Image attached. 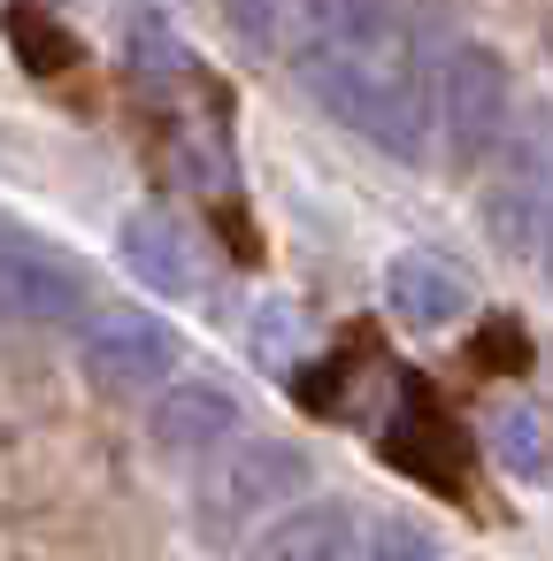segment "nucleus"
<instances>
[{"label": "nucleus", "instance_id": "nucleus-1", "mask_svg": "<svg viewBox=\"0 0 553 561\" xmlns=\"http://www.w3.org/2000/svg\"><path fill=\"white\" fill-rule=\"evenodd\" d=\"M285 55L300 93L392 162L430 154V70L400 0H292Z\"/></svg>", "mask_w": 553, "mask_h": 561}, {"label": "nucleus", "instance_id": "nucleus-2", "mask_svg": "<svg viewBox=\"0 0 553 561\" xmlns=\"http://www.w3.org/2000/svg\"><path fill=\"white\" fill-rule=\"evenodd\" d=\"M315 484V461L292 446V438H277V431H262V438H231L223 454H208L200 469H193V523H200V538H246L254 523H269L285 500H300Z\"/></svg>", "mask_w": 553, "mask_h": 561}, {"label": "nucleus", "instance_id": "nucleus-3", "mask_svg": "<svg viewBox=\"0 0 553 561\" xmlns=\"http://www.w3.org/2000/svg\"><path fill=\"white\" fill-rule=\"evenodd\" d=\"M545 224H553V101H530L484 154V231L499 254L538 262Z\"/></svg>", "mask_w": 553, "mask_h": 561}, {"label": "nucleus", "instance_id": "nucleus-4", "mask_svg": "<svg viewBox=\"0 0 553 561\" xmlns=\"http://www.w3.org/2000/svg\"><path fill=\"white\" fill-rule=\"evenodd\" d=\"M423 85H430V131H438V147H446V170H484L492 139H499L507 116H515L499 47H484V39H446L438 78H423Z\"/></svg>", "mask_w": 553, "mask_h": 561}, {"label": "nucleus", "instance_id": "nucleus-5", "mask_svg": "<svg viewBox=\"0 0 553 561\" xmlns=\"http://www.w3.org/2000/svg\"><path fill=\"white\" fill-rule=\"evenodd\" d=\"M78 354H85L93 385H101V392H124V400L162 392V385L185 369V339H177V323L154 316V308H139V300H124V308H85Z\"/></svg>", "mask_w": 553, "mask_h": 561}, {"label": "nucleus", "instance_id": "nucleus-6", "mask_svg": "<svg viewBox=\"0 0 553 561\" xmlns=\"http://www.w3.org/2000/svg\"><path fill=\"white\" fill-rule=\"evenodd\" d=\"M246 431V400L223 385V377H170L154 392V415H147V438H154V461L170 469H200L208 454H223L231 438Z\"/></svg>", "mask_w": 553, "mask_h": 561}, {"label": "nucleus", "instance_id": "nucleus-7", "mask_svg": "<svg viewBox=\"0 0 553 561\" xmlns=\"http://www.w3.org/2000/svg\"><path fill=\"white\" fill-rule=\"evenodd\" d=\"M0 316H16V323H78L85 316V270L62 262V247L32 239L24 224H0Z\"/></svg>", "mask_w": 553, "mask_h": 561}, {"label": "nucleus", "instance_id": "nucleus-8", "mask_svg": "<svg viewBox=\"0 0 553 561\" xmlns=\"http://www.w3.org/2000/svg\"><path fill=\"white\" fill-rule=\"evenodd\" d=\"M354 546H361L354 507L331 500V492H323V500L300 492V507H277L269 523H254L246 561H354Z\"/></svg>", "mask_w": 553, "mask_h": 561}, {"label": "nucleus", "instance_id": "nucleus-9", "mask_svg": "<svg viewBox=\"0 0 553 561\" xmlns=\"http://www.w3.org/2000/svg\"><path fill=\"white\" fill-rule=\"evenodd\" d=\"M384 308H392L407 331H461V323L476 316V293H469L461 270H446V262L423 254V247H407V254L384 262Z\"/></svg>", "mask_w": 553, "mask_h": 561}, {"label": "nucleus", "instance_id": "nucleus-10", "mask_svg": "<svg viewBox=\"0 0 553 561\" xmlns=\"http://www.w3.org/2000/svg\"><path fill=\"white\" fill-rule=\"evenodd\" d=\"M116 262H124L147 293H162V300H185V293L200 285L193 247H185V231H177L162 208H131V216L116 224Z\"/></svg>", "mask_w": 553, "mask_h": 561}, {"label": "nucleus", "instance_id": "nucleus-11", "mask_svg": "<svg viewBox=\"0 0 553 561\" xmlns=\"http://www.w3.org/2000/svg\"><path fill=\"white\" fill-rule=\"evenodd\" d=\"M484 446H492V461H499L507 477H522V484H545V477H553V431H545V415H538L530 400L492 408Z\"/></svg>", "mask_w": 553, "mask_h": 561}, {"label": "nucleus", "instance_id": "nucleus-12", "mask_svg": "<svg viewBox=\"0 0 553 561\" xmlns=\"http://www.w3.org/2000/svg\"><path fill=\"white\" fill-rule=\"evenodd\" d=\"M354 561H438V538L423 523H407V515H384L369 530V546H354Z\"/></svg>", "mask_w": 553, "mask_h": 561}, {"label": "nucleus", "instance_id": "nucleus-13", "mask_svg": "<svg viewBox=\"0 0 553 561\" xmlns=\"http://www.w3.org/2000/svg\"><path fill=\"white\" fill-rule=\"evenodd\" d=\"M246 339H254V354H285V346H292V308H285V300H277V308H254Z\"/></svg>", "mask_w": 553, "mask_h": 561}, {"label": "nucleus", "instance_id": "nucleus-14", "mask_svg": "<svg viewBox=\"0 0 553 561\" xmlns=\"http://www.w3.org/2000/svg\"><path fill=\"white\" fill-rule=\"evenodd\" d=\"M538 262H545V277H553V224H545V247H538Z\"/></svg>", "mask_w": 553, "mask_h": 561}]
</instances>
